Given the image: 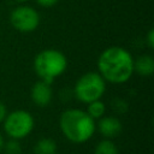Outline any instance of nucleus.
<instances>
[{
  "label": "nucleus",
  "mask_w": 154,
  "mask_h": 154,
  "mask_svg": "<svg viewBox=\"0 0 154 154\" xmlns=\"http://www.w3.org/2000/svg\"><path fill=\"white\" fill-rule=\"evenodd\" d=\"M6 116H7L6 106H5L2 102H0V123H2V122H4V119L6 118Z\"/></svg>",
  "instance_id": "17"
},
{
  "label": "nucleus",
  "mask_w": 154,
  "mask_h": 154,
  "mask_svg": "<svg viewBox=\"0 0 154 154\" xmlns=\"http://www.w3.org/2000/svg\"><path fill=\"white\" fill-rule=\"evenodd\" d=\"M146 41H147V45H148L149 48H154V30L153 29H150L148 31Z\"/></svg>",
  "instance_id": "16"
},
{
  "label": "nucleus",
  "mask_w": 154,
  "mask_h": 154,
  "mask_svg": "<svg viewBox=\"0 0 154 154\" xmlns=\"http://www.w3.org/2000/svg\"><path fill=\"white\" fill-rule=\"evenodd\" d=\"M134 71H136L140 76L149 77L154 72V59L152 55L144 54L140 55L136 60H134Z\"/></svg>",
  "instance_id": "9"
},
{
  "label": "nucleus",
  "mask_w": 154,
  "mask_h": 154,
  "mask_svg": "<svg viewBox=\"0 0 154 154\" xmlns=\"http://www.w3.org/2000/svg\"><path fill=\"white\" fill-rule=\"evenodd\" d=\"M4 143H5V141H4V138H2V136H1V134H0V153L2 152V147H4Z\"/></svg>",
  "instance_id": "18"
},
{
  "label": "nucleus",
  "mask_w": 154,
  "mask_h": 154,
  "mask_svg": "<svg viewBox=\"0 0 154 154\" xmlns=\"http://www.w3.org/2000/svg\"><path fill=\"white\" fill-rule=\"evenodd\" d=\"M88 107H87V113L95 120V119H100L101 117L105 116V112H106V105L101 101V100H95V101H91L89 103H87Z\"/></svg>",
  "instance_id": "11"
},
{
  "label": "nucleus",
  "mask_w": 154,
  "mask_h": 154,
  "mask_svg": "<svg viewBox=\"0 0 154 154\" xmlns=\"http://www.w3.org/2000/svg\"><path fill=\"white\" fill-rule=\"evenodd\" d=\"M106 91V82L99 72H87L82 75L73 88V94L77 100L83 103H89L100 100Z\"/></svg>",
  "instance_id": "4"
},
{
  "label": "nucleus",
  "mask_w": 154,
  "mask_h": 154,
  "mask_svg": "<svg viewBox=\"0 0 154 154\" xmlns=\"http://www.w3.org/2000/svg\"><path fill=\"white\" fill-rule=\"evenodd\" d=\"M2 150L5 154H20V144L18 140H10L8 142L4 143Z\"/></svg>",
  "instance_id": "13"
},
{
  "label": "nucleus",
  "mask_w": 154,
  "mask_h": 154,
  "mask_svg": "<svg viewBox=\"0 0 154 154\" xmlns=\"http://www.w3.org/2000/svg\"><path fill=\"white\" fill-rule=\"evenodd\" d=\"M112 106H113V109L117 111V112H119V113H123V112H125L128 109V103L124 100H120V99L113 100Z\"/></svg>",
  "instance_id": "14"
},
{
  "label": "nucleus",
  "mask_w": 154,
  "mask_h": 154,
  "mask_svg": "<svg viewBox=\"0 0 154 154\" xmlns=\"http://www.w3.org/2000/svg\"><path fill=\"white\" fill-rule=\"evenodd\" d=\"M34 129L32 116L24 109H16L7 113L4 119V130L13 140L26 137Z\"/></svg>",
  "instance_id": "5"
},
{
  "label": "nucleus",
  "mask_w": 154,
  "mask_h": 154,
  "mask_svg": "<svg viewBox=\"0 0 154 154\" xmlns=\"http://www.w3.org/2000/svg\"><path fill=\"white\" fill-rule=\"evenodd\" d=\"M17 2H19V4H24V2H26L28 0H16Z\"/></svg>",
  "instance_id": "19"
},
{
  "label": "nucleus",
  "mask_w": 154,
  "mask_h": 154,
  "mask_svg": "<svg viewBox=\"0 0 154 154\" xmlns=\"http://www.w3.org/2000/svg\"><path fill=\"white\" fill-rule=\"evenodd\" d=\"M10 23L20 32H32L40 24V14L30 6H18L10 14Z\"/></svg>",
  "instance_id": "6"
},
{
  "label": "nucleus",
  "mask_w": 154,
  "mask_h": 154,
  "mask_svg": "<svg viewBox=\"0 0 154 154\" xmlns=\"http://www.w3.org/2000/svg\"><path fill=\"white\" fill-rule=\"evenodd\" d=\"M60 130L64 136L73 143L87 142L95 132V120L82 109L69 108L64 111L59 119Z\"/></svg>",
  "instance_id": "2"
},
{
  "label": "nucleus",
  "mask_w": 154,
  "mask_h": 154,
  "mask_svg": "<svg viewBox=\"0 0 154 154\" xmlns=\"http://www.w3.org/2000/svg\"><path fill=\"white\" fill-rule=\"evenodd\" d=\"M94 154H118V148L114 142H112L109 138H106L96 144Z\"/></svg>",
  "instance_id": "12"
},
{
  "label": "nucleus",
  "mask_w": 154,
  "mask_h": 154,
  "mask_svg": "<svg viewBox=\"0 0 154 154\" xmlns=\"http://www.w3.org/2000/svg\"><path fill=\"white\" fill-rule=\"evenodd\" d=\"M59 0H36V2L42 7H52L55 4H58Z\"/></svg>",
  "instance_id": "15"
},
{
  "label": "nucleus",
  "mask_w": 154,
  "mask_h": 154,
  "mask_svg": "<svg viewBox=\"0 0 154 154\" xmlns=\"http://www.w3.org/2000/svg\"><path fill=\"white\" fill-rule=\"evenodd\" d=\"M67 69V59L64 53L54 48L38 52L34 58V71L40 79L52 84Z\"/></svg>",
  "instance_id": "3"
},
{
  "label": "nucleus",
  "mask_w": 154,
  "mask_h": 154,
  "mask_svg": "<svg viewBox=\"0 0 154 154\" xmlns=\"http://www.w3.org/2000/svg\"><path fill=\"white\" fill-rule=\"evenodd\" d=\"M30 96L32 102L38 106V107H46L47 105L51 103L52 97H53V91L51 88V84L40 79L37 81L30 91Z\"/></svg>",
  "instance_id": "7"
},
{
  "label": "nucleus",
  "mask_w": 154,
  "mask_h": 154,
  "mask_svg": "<svg viewBox=\"0 0 154 154\" xmlns=\"http://www.w3.org/2000/svg\"><path fill=\"white\" fill-rule=\"evenodd\" d=\"M97 70L105 82L122 84L134 73V58L129 51L120 46H111L97 58Z\"/></svg>",
  "instance_id": "1"
},
{
  "label": "nucleus",
  "mask_w": 154,
  "mask_h": 154,
  "mask_svg": "<svg viewBox=\"0 0 154 154\" xmlns=\"http://www.w3.org/2000/svg\"><path fill=\"white\" fill-rule=\"evenodd\" d=\"M35 154H55L57 153V143L52 138H41L36 142L34 147Z\"/></svg>",
  "instance_id": "10"
},
{
  "label": "nucleus",
  "mask_w": 154,
  "mask_h": 154,
  "mask_svg": "<svg viewBox=\"0 0 154 154\" xmlns=\"http://www.w3.org/2000/svg\"><path fill=\"white\" fill-rule=\"evenodd\" d=\"M97 130L105 138H113L122 131V123L118 118L107 116L101 117L97 123Z\"/></svg>",
  "instance_id": "8"
}]
</instances>
